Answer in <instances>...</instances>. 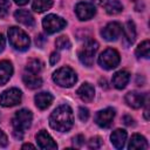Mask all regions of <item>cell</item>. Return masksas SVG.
I'll return each instance as SVG.
<instances>
[{"mask_svg": "<svg viewBox=\"0 0 150 150\" xmlns=\"http://www.w3.org/2000/svg\"><path fill=\"white\" fill-rule=\"evenodd\" d=\"M49 124L53 129L57 131H61V132L69 131L74 124V116L70 107L67 104H62L57 107L50 114Z\"/></svg>", "mask_w": 150, "mask_h": 150, "instance_id": "obj_1", "label": "cell"}, {"mask_svg": "<svg viewBox=\"0 0 150 150\" xmlns=\"http://www.w3.org/2000/svg\"><path fill=\"white\" fill-rule=\"evenodd\" d=\"M33 120L32 111L28 109H20L15 112V115L12 118V125H13V134L16 138L21 139L23 136V132L30 127Z\"/></svg>", "mask_w": 150, "mask_h": 150, "instance_id": "obj_2", "label": "cell"}, {"mask_svg": "<svg viewBox=\"0 0 150 150\" xmlns=\"http://www.w3.org/2000/svg\"><path fill=\"white\" fill-rule=\"evenodd\" d=\"M8 39L12 47H14L16 50L25 52L29 48L30 45L29 36L18 27H11L8 29Z\"/></svg>", "mask_w": 150, "mask_h": 150, "instance_id": "obj_3", "label": "cell"}, {"mask_svg": "<svg viewBox=\"0 0 150 150\" xmlns=\"http://www.w3.org/2000/svg\"><path fill=\"white\" fill-rule=\"evenodd\" d=\"M53 81L60 87L69 88L76 83L77 76H76V73L70 67H61L56 71H54Z\"/></svg>", "mask_w": 150, "mask_h": 150, "instance_id": "obj_4", "label": "cell"}, {"mask_svg": "<svg viewBox=\"0 0 150 150\" xmlns=\"http://www.w3.org/2000/svg\"><path fill=\"white\" fill-rule=\"evenodd\" d=\"M98 49V43L97 41L93 40V39H89L84 42L83 47L79 50L77 55H79V59L81 61L82 64L87 66V67H91L94 64V57L96 55V52Z\"/></svg>", "mask_w": 150, "mask_h": 150, "instance_id": "obj_5", "label": "cell"}, {"mask_svg": "<svg viewBox=\"0 0 150 150\" xmlns=\"http://www.w3.org/2000/svg\"><path fill=\"white\" fill-rule=\"evenodd\" d=\"M120 61H121L120 54L114 48H107L98 56V64L103 69H107V70H110V69L116 68L118 66Z\"/></svg>", "mask_w": 150, "mask_h": 150, "instance_id": "obj_6", "label": "cell"}, {"mask_svg": "<svg viewBox=\"0 0 150 150\" xmlns=\"http://www.w3.org/2000/svg\"><path fill=\"white\" fill-rule=\"evenodd\" d=\"M42 26H43L45 30L48 34H54V33L60 32L61 29H63L67 26V21L64 19H62L61 16H59V15L49 14V15L43 18Z\"/></svg>", "mask_w": 150, "mask_h": 150, "instance_id": "obj_7", "label": "cell"}, {"mask_svg": "<svg viewBox=\"0 0 150 150\" xmlns=\"http://www.w3.org/2000/svg\"><path fill=\"white\" fill-rule=\"evenodd\" d=\"M22 93L18 88H9L0 95V104L2 107H14L21 102Z\"/></svg>", "mask_w": 150, "mask_h": 150, "instance_id": "obj_8", "label": "cell"}, {"mask_svg": "<svg viewBox=\"0 0 150 150\" xmlns=\"http://www.w3.org/2000/svg\"><path fill=\"white\" fill-rule=\"evenodd\" d=\"M121 34H122V26H121L120 22H116V21L109 22L101 30V35L107 41H115V40H117L121 36Z\"/></svg>", "mask_w": 150, "mask_h": 150, "instance_id": "obj_9", "label": "cell"}, {"mask_svg": "<svg viewBox=\"0 0 150 150\" xmlns=\"http://www.w3.org/2000/svg\"><path fill=\"white\" fill-rule=\"evenodd\" d=\"M75 13H76V15L80 20L84 21V20L91 19L96 14V8L93 4L82 1V2H79L75 6Z\"/></svg>", "mask_w": 150, "mask_h": 150, "instance_id": "obj_10", "label": "cell"}, {"mask_svg": "<svg viewBox=\"0 0 150 150\" xmlns=\"http://www.w3.org/2000/svg\"><path fill=\"white\" fill-rule=\"evenodd\" d=\"M114 117H115V110L112 108H105L96 114L95 122L101 128H109L112 124Z\"/></svg>", "mask_w": 150, "mask_h": 150, "instance_id": "obj_11", "label": "cell"}, {"mask_svg": "<svg viewBox=\"0 0 150 150\" xmlns=\"http://www.w3.org/2000/svg\"><path fill=\"white\" fill-rule=\"evenodd\" d=\"M145 98H146V95L141 94V93H137V91H129V93L124 96L125 103H127L129 107L134 108V109L141 108V107L144 104Z\"/></svg>", "mask_w": 150, "mask_h": 150, "instance_id": "obj_12", "label": "cell"}, {"mask_svg": "<svg viewBox=\"0 0 150 150\" xmlns=\"http://www.w3.org/2000/svg\"><path fill=\"white\" fill-rule=\"evenodd\" d=\"M36 142H38V145L41 148V149H56L57 148V144L54 142V139L52 138V136L46 131V130H40L38 134H36Z\"/></svg>", "mask_w": 150, "mask_h": 150, "instance_id": "obj_13", "label": "cell"}, {"mask_svg": "<svg viewBox=\"0 0 150 150\" xmlns=\"http://www.w3.org/2000/svg\"><path fill=\"white\" fill-rule=\"evenodd\" d=\"M76 94H77V96H79L82 101H84V102H90V101L94 98V96H95V89H94V87H93L90 83L84 82V83H82L81 87L76 90Z\"/></svg>", "mask_w": 150, "mask_h": 150, "instance_id": "obj_14", "label": "cell"}, {"mask_svg": "<svg viewBox=\"0 0 150 150\" xmlns=\"http://www.w3.org/2000/svg\"><path fill=\"white\" fill-rule=\"evenodd\" d=\"M123 30V41L125 46H130L135 42L136 39V27L132 21H127Z\"/></svg>", "mask_w": 150, "mask_h": 150, "instance_id": "obj_15", "label": "cell"}, {"mask_svg": "<svg viewBox=\"0 0 150 150\" xmlns=\"http://www.w3.org/2000/svg\"><path fill=\"white\" fill-rule=\"evenodd\" d=\"M14 18L18 22L27 26V27H33L35 23L34 16L26 9H18L14 12Z\"/></svg>", "mask_w": 150, "mask_h": 150, "instance_id": "obj_16", "label": "cell"}, {"mask_svg": "<svg viewBox=\"0 0 150 150\" xmlns=\"http://www.w3.org/2000/svg\"><path fill=\"white\" fill-rule=\"evenodd\" d=\"M130 80V74L127 70H118L112 75V84L117 89H123Z\"/></svg>", "mask_w": 150, "mask_h": 150, "instance_id": "obj_17", "label": "cell"}, {"mask_svg": "<svg viewBox=\"0 0 150 150\" xmlns=\"http://www.w3.org/2000/svg\"><path fill=\"white\" fill-rule=\"evenodd\" d=\"M53 100H54L53 95H52L50 93H46V91H42V93L36 94L35 97H34L35 105H36L39 109H41V110L47 109V108L52 104Z\"/></svg>", "mask_w": 150, "mask_h": 150, "instance_id": "obj_18", "label": "cell"}, {"mask_svg": "<svg viewBox=\"0 0 150 150\" xmlns=\"http://www.w3.org/2000/svg\"><path fill=\"white\" fill-rule=\"evenodd\" d=\"M13 74V66L9 61L2 60L0 61V86L7 83V81L12 77Z\"/></svg>", "mask_w": 150, "mask_h": 150, "instance_id": "obj_19", "label": "cell"}, {"mask_svg": "<svg viewBox=\"0 0 150 150\" xmlns=\"http://www.w3.org/2000/svg\"><path fill=\"white\" fill-rule=\"evenodd\" d=\"M23 83L26 84L27 88L29 89H38L42 86V79L38 76V74H32V73H25L22 76Z\"/></svg>", "mask_w": 150, "mask_h": 150, "instance_id": "obj_20", "label": "cell"}, {"mask_svg": "<svg viewBox=\"0 0 150 150\" xmlns=\"http://www.w3.org/2000/svg\"><path fill=\"white\" fill-rule=\"evenodd\" d=\"M111 143L116 149H122L127 141V131L123 129H116L110 136Z\"/></svg>", "mask_w": 150, "mask_h": 150, "instance_id": "obj_21", "label": "cell"}, {"mask_svg": "<svg viewBox=\"0 0 150 150\" xmlns=\"http://www.w3.org/2000/svg\"><path fill=\"white\" fill-rule=\"evenodd\" d=\"M128 148L131 150V149H148V142L146 139L139 135V134H134L129 141V145Z\"/></svg>", "mask_w": 150, "mask_h": 150, "instance_id": "obj_22", "label": "cell"}, {"mask_svg": "<svg viewBox=\"0 0 150 150\" xmlns=\"http://www.w3.org/2000/svg\"><path fill=\"white\" fill-rule=\"evenodd\" d=\"M122 9H123V6L118 0H110L105 4V12L110 15H116L121 13Z\"/></svg>", "mask_w": 150, "mask_h": 150, "instance_id": "obj_23", "label": "cell"}, {"mask_svg": "<svg viewBox=\"0 0 150 150\" xmlns=\"http://www.w3.org/2000/svg\"><path fill=\"white\" fill-rule=\"evenodd\" d=\"M135 54H136L137 57L148 59L149 54H150V42H149V40H144L143 42H141L138 45V47L136 48Z\"/></svg>", "mask_w": 150, "mask_h": 150, "instance_id": "obj_24", "label": "cell"}, {"mask_svg": "<svg viewBox=\"0 0 150 150\" xmlns=\"http://www.w3.org/2000/svg\"><path fill=\"white\" fill-rule=\"evenodd\" d=\"M52 6H53V0H34L32 4V8L38 13H42L49 9Z\"/></svg>", "mask_w": 150, "mask_h": 150, "instance_id": "obj_25", "label": "cell"}, {"mask_svg": "<svg viewBox=\"0 0 150 150\" xmlns=\"http://www.w3.org/2000/svg\"><path fill=\"white\" fill-rule=\"evenodd\" d=\"M43 68V63L38 60V59H30L27 62L26 66V71L27 73H32V74H39Z\"/></svg>", "mask_w": 150, "mask_h": 150, "instance_id": "obj_26", "label": "cell"}, {"mask_svg": "<svg viewBox=\"0 0 150 150\" xmlns=\"http://www.w3.org/2000/svg\"><path fill=\"white\" fill-rule=\"evenodd\" d=\"M55 45H56V47H57L59 49H69L70 46H71V43H70L68 36H66V35L59 36V38L55 40Z\"/></svg>", "mask_w": 150, "mask_h": 150, "instance_id": "obj_27", "label": "cell"}, {"mask_svg": "<svg viewBox=\"0 0 150 150\" xmlns=\"http://www.w3.org/2000/svg\"><path fill=\"white\" fill-rule=\"evenodd\" d=\"M9 7H11L9 0H0V19L7 16L9 12Z\"/></svg>", "mask_w": 150, "mask_h": 150, "instance_id": "obj_28", "label": "cell"}, {"mask_svg": "<svg viewBox=\"0 0 150 150\" xmlns=\"http://www.w3.org/2000/svg\"><path fill=\"white\" fill-rule=\"evenodd\" d=\"M102 143H103L102 138L98 137V136H95V137H91V138L89 139L88 146H89L90 149H98V148L102 146Z\"/></svg>", "mask_w": 150, "mask_h": 150, "instance_id": "obj_29", "label": "cell"}, {"mask_svg": "<svg viewBox=\"0 0 150 150\" xmlns=\"http://www.w3.org/2000/svg\"><path fill=\"white\" fill-rule=\"evenodd\" d=\"M79 117L82 122H86L89 118V110L84 107H80L79 108Z\"/></svg>", "mask_w": 150, "mask_h": 150, "instance_id": "obj_30", "label": "cell"}, {"mask_svg": "<svg viewBox=\"0 0 150 150\" xmlns=\"http://www.w3.org/2000/svg\"><path fill=\"white\" fill-rule=\"evenodd\" d=\"M73 144L74 146L76 148H80L84 144V136L83 135H76L74 138H73Z\"/></svg>", "mask_w": 150, "mask_h": 150, "instance_id": "obj_31", "label": "cell"}, {"mask_svg": "<svg viewBox=\"0 0 150 150\" xmlns=\"http://www.w3.org/2000/svg\"><path fill=\"white\" fill-rule=\"evenodd\" d=\"M46 41H47V39H46L45 35H42V34H39V35L36 36V39H35V43H36L38 47H42Z\"/></svg>", "mask_w": 150, "mask_h": 150, "instance_id": "obj_32", "label": "cell"}, {"mask_svg": "<svg viewBox=\"0 0 150 150\" xmlns=\"http://www.w3.org/2000/svg\"><path fill=\"white\" fill-rule=\"evenodd\" d=\"M7 144H8L7 136L2 130H0V146H6Z\"/></svg>", "mask_w": 150, "mask_h": 150, "instance_id": "obj_33", "label": "cell"}, {"mask_svg": "<svg viewBox=\"0 0 150 150\" xmlns=\"http://www.w3.org/2000/svg\"><path fill=\"white\" fill-rule=\"evenodd\" d=\"M60 60V55L56 53V52H54V53H52L50 54V57H49V63L52 64V66H54L57 61Z\"/></svg>", "mask_w": 150, "mask_h": 150, "instance_id": "obj_34", "label": "cell"}, {"mask_svg": "<svg viewBox=\"0 0 150 150\" xmlns=\"http://www.w3.org/2000/svg\"><path fill=\"white\" fill-rule=\"evenodd\" d=\"M123 121H124V123H125L127 125H134V120H132L130 116H128V115H125V116L123 117Z\"/></svg>", "mask_w": 150, "mask_h": 150, "instance_id": "obj_35", "label": "cell"}, {"mask_svg": "<svg viewBox=\"0 0 150 150\" xmlns=\"http://www.w3.org/2000/svg\"><path fill=\"white\" fill-rule=\"evenodd\" d=\"M4 49H5V38H4V35L0 33V53H1Z\"/></svg>", "mask_w": 150, "mask_h": 150, "instance_id": "obj_36", "label": "cell"}, {"mask_svg": "<svg viewBox=\"0 0 150 150\" xmlns=\"http://www.w3.org/2000/svg\"><path fill=\"white\" fill-rule=\"evenodd\" d=\"M14 1H15V4H16V5H19V6H23V5L28 4V1H29V0H14Z\"/></svg>", "mask_w": 150, "mask_h": 150, "instance_id": "obj_37", "label": "cell"}, {"mask_svg": "<svg viewBox=\"0 0 150 150\" xmlns=\"http://www.w3.org/2000/svg\"><path fill=\"white\" fill-rule=\"evenodd\" d=\"M100 86L102 87V88H108V86H107V81H105V79H101L100 80Z\"/></svg>", "mask_w": 150, "mask_h": 150, "instance_id": "obj_38", "label": "cell"}, {"mask_svg": "<svg viewBox=\"0 0 150 150\" xmlns=\"http://www.w3.org/2000/svg\"><path fill=\"white\" fill-rule=\"evenodd\" d=\"M94 2H95L96 5L102 6V5H105V4L108 2V0H94Z\"/></svg>", "mask_w": 150, "mask_h": 150, "instance_id": "obj_39", "label": "cell"}, {"mask_svg": "<svg viewBox=\"0 0 150 150\" xmlns=\"http://www.w3.org/2000/svg\"><path fill=\"white\" fill-rule=\"evenodd\" d=\"M28 148H30V149H34L35 146H34L33 144H30V143H26V144H23V145H22V149H28Z\"/></svg>", "mask_w": 150, "mask_h": 150, "instance_id": "obj_40", "label": "cell"}, {"mask_svg": "<svg viewBox=\"0 0 150 150\" xmlns=\"http://www.w3.org/2000/svg\"><path fill=\"white\" fill-rule=\"evenodd\" d=\"M132 1H135V2H137V1H141V0H132Z\"/></svg>", "mask_w": 150, "mask_h": 150, "instance_id": "obj_41", "label": "cell"}]
</instances>
